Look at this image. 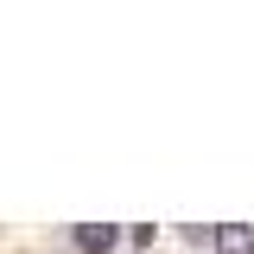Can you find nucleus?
I'll use <instances>...</instances> for the list:
<instances>
[{"label":"nucleus","instance_id":"f257e3e1","mask_svg":"<svg viewBox=\"0 0 254 254\" xmlns=\"http://www.w3.org/2000/svg\"><path fill=\"white\" fill-rule=\"evenodd\" d=\"M210 242H216V254H254V229L248 222H222V229H210Z\"/></svg>","mask_w":254,"mask_h":254},{"label":"nucleus","instance_id":"f03ea898","mask_svg":"<svg viewBox=\"0 0 254 254\" xmlns=\"http://www.w3.org/2000/svg\"><path fill=\"white\" fill-rule=\"evenodd\" d=\"M76 248H83V254L115 248V229H108V222H83V229H76Z\"/></svg>","mask_w":254,"mask_h":254}]
</instances>
